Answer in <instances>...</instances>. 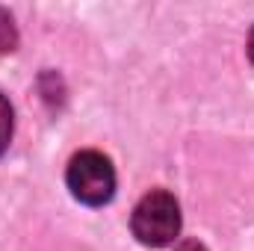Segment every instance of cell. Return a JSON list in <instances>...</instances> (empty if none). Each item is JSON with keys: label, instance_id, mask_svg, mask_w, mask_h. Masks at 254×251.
Returning <instances> with one entry per match:
<instances>
[{"label": "cell", "instance_id": "obj_1", "mask_svg": "<svg viewBox=\"0 0 254 251\" xmlns=\"http://www.w3.org/2000/svg\"><path fill=\"white\" fill-rule=\"evenodd\" d=\"M133 237L142 246L163 249L178 240L181 234V204L175 201L172 192L166 189H151L133 210L130 216Z\"/></svg>", "mask_w": 254, "mask_h": 251}, {"label": "cell", "instance_id": "obj_2", "mask_svg": "<svg viewBox=\"0 0 254 251\" xmlns=\"http://www.w3.org/2000/svg\"><path fill=\"white\" fill-rule=\"evenodd\" d=\"M68 189L77 201L89 204V207H101L107 201H113L116 195V172L113 163L101 154V151H80L71 157L68 172H65Z\"/></svg>", "mask_w": 254, "mask_h": 251}, {"label": "cell", "instance_id": "obj_3", "mask_svg": "<svg viewBox=\"0 0 254 251\" xmlns=\"http://www.w3.org/2000/svg\"><path fill=\"white\" fill-rule=\"evenodd\" d=\"M15 45H18V30L12 24V15L6 9H0V54L15 51Z\"/></svg>", "mask_w": 254, "mask_h": 251}, {"label": "cell", "instance_id": "obj_4", "mask_svg": "<svg viewBox=\"0 0 254 251\" xmlns=\"http://www.w3.org/2000/svg\"><path fill=\"white\" fill-rule=\"evenodd\" d=\"M12 107H9V101L0 95V154L9 148V139H12Z\"/></svg>", "mask_w": 254, "mask_h": 251}, {"label": "cell", "instance_id": "obj_5", "mask_svg": "<svg viewBox=\"0 0 254 251\" xmlns=\"http://www.w3.org/2000/svg\"><path fill=\"white\" fill-rule=\"evenodd\" d=\"M175 251H207V249H204L201 243H195V240H184V243H181Z\"/></svg>", "mask_w": 254, "mask_h": 251}, {"label": "cell", "instance_id": "obj_6", "mask_svg": "<svg viewBox=\"0 0 254 251\" xmlns=\"http://www.w3.org/2000/svg\"><path fill=\"white\" fill-rule=\"evenodd\" d=\"M249 57H252V63H254V30H252V36H249Z\"/></svg>", "mask_w": 254, "mask_h": 251}]
</instances>
